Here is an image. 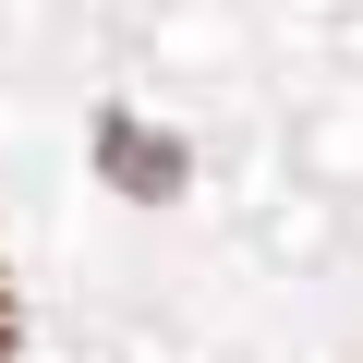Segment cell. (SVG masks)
I'll use <instances>...</instances> for the list:
<instances>
[{
    "label": "cell",
    "instance_id": "obj_1",
    "mask_svg": "<svg viewBox=\"0 0 363 363\" xmlns=\"http://www.w3.org/2000/svg\"><path fill=\"white\" fill-rule=\"evenodd\" d=\"M97 169H109V182H133V194H182L169 133H133V121H109V133H97Z\"/></svg>",
    "mask_w": 363,
    "mask_h": 363
},
{
    "label": "cell",
    "instance_id": "obj_2",
    "mask_svg": "<svg viewBox=\"0 0 363 363\" xmlns=\"http://www.w3.org/2000/svg\"><path fill=\"white\" fill-rule=\"evenodd\" d=\"M13 339H25V303H13V279H0V363H13Z\"/></svg>",
    "mask_w": 363,
    "mask_h": 363
}]
</instances>
